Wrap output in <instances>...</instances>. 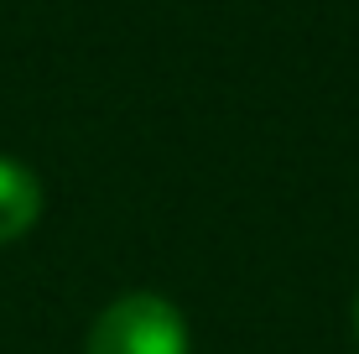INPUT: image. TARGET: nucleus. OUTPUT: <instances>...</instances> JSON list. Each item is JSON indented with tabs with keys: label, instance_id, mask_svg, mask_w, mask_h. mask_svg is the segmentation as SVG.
<instances>
[{
	"label": "nucleus",
	"instance_id": "obj_1",
	"mask_svg": "<svg viewBox=\"0 0 359 354\" xmlns=\"http://www.w3.org/2000/svg\"><path fill=\"white\" fill-rule=\"evenodd\" d=\"M83 354H188V318L162 292H126L94 318Z\"/></svg>",
	"mask_w": 359,
	"mask_h": 354
},
{
	"label": "nucleus",
	"instance_id": "obj_2",
	"mask_svg": "<svg viewBox=\"0 0 359 354\" xmlns=\"http://www.w3.org/2000/svg\"><path fill=\"white\" fill-rule=\"evenodd\" d=\"M42 214V188L21 162L0 156V245L6 240H21Z\"/></svg>",
	"mask_w": 359,
	"mask_h": 354
},
{
	"label": "nucleus",
	"instance_id": "obj_3",
	"mask_svg": "<svg viewBox=\"0 0 359 354\" xmlns=\"http://www.w3.org/2000/svg\"><path fill=\"white\" fill-rule=\"evenodd\" d=\"M354 334H359V297H354Z\"/></svg>",
	"mask_w": 359,
	"mask_h": 354
}]
</instances>
